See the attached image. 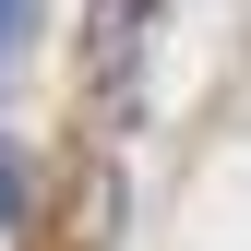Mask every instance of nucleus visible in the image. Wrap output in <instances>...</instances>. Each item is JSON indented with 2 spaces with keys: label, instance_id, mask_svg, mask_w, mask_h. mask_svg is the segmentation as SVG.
I'll return each mask as SVG.
<instances>
[{
  "label": "nucleus",
  "instance_id": "1",
  "mask_svg": "<svg viewBox=\"0 0 251 251\" xmlns=\"http://www.w3.org/2000/svg\"><path fill=\"white\" fill-rule=\"evenodd\" d=\"M36 24H48V0H0V96L24 84V48H36Z\"/></svg>",
  "mask_w": 251,
  "mask_h": 251
},
{
  "label": "nucleus",
  "instance_id": "2",
  "mask_svg": "<svg viewBox=\"0 0 251 251\" xmlns=\"http://www.w3.org/2000/svg\"><path fill=\"white\" fill-rule=\"evenodd\" d=\"M24 203H36V155H24L12 132H0V239L24 227Z\"/></svg>",
  "mask_w": 251,
  "mask_h": 251
}]
</instances>
